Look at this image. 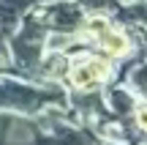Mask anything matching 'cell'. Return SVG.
Listing matches in <instances>:
<instances>
[{"label":"cell","instance_id":"cell-1","mask_svg":"<svg viewBox=\"0 0 147 145\" xmlns=\"http://www.w3.org/2000/svg\"><path fill=\"white\" fill-rule=\"evenodd\" d=\"M41 33H44V25L41 22H27L25 30L14 38V55L22 66H36L38 58H41Z\"/></svg>","mask_w":147,"mask_h":145},{"label":"cell","instance_id":"cell-2","mask_svg":"<svg viewBox=\"0 0 147 145\" xmlns=\"http://www.w3.org/2000/svg\"><path fill=\"white\" fill-rule=\"evenodd\" d=\"M52 96L38 93L33 88L16 85V82H5L0 88V107H16V110H36L41 101H49Z\"/></svg>","mask_w":147,"mask_h":145},{"label":"cell","instance_id":"cell-3","mask_svg":"<svg viewBox=\"0 0 147 145\" xmlns=\"http://www.w3.org/2000/svg\"><path fill=\"white\" fill-rule=\"evenodd\" d=\"M106 74H109L106 60L93 58V55L79 58L76 63L71 66V82H74L76 88H93V85H98V82H104Z\"/></svg>","mask_w":147,"mask_h":145},{"label":"cell","instance_id":"cell-4","mask_svg":"<svg viewBox=\"0 0 147 145\" xmlns=\"http://www.w3.org/2000/svg\"><path fill=\"white\" fill-rule=\"evenodd\" d=\"M49 25L57 27L60 33H71L82 25V11L76 5H68V3H57L52 11H49Z\"/></svg>","mask_w":147,"mask_h":145},{"label":"cell","instance_id":"cell-5","mask_svg":"<svg viewBox=\"0 0 147 145\" xmlns=\"http://www.w3.org/2000/svg\"><path fill=\"white\" fill-rule=\"evenodd\" d=\"M98 38H101V47H106V52H109V55H123V52L128 49V38L123 36V33L104 30Z\"/></svg>","mask_w":147,"mask_h":145},{"label":"cell","instance_id":"cell-6","mask_svg":"<svg viewBox=\"0 0 147 145\" xmlns=\"http://www.w3.org/2000/svg\"><path fill=\"white\" fill-rule=\"evenodd\" d=\"M112 101H115V110H117V112L131 110V96H128L125 91H115V93H112Z\"/></svg>","mask_w":147,"mask_h":145},{"label":"cell","instance_id":"cell-7","mask_svg":"<svg viewBox=\"0 0 147 145\" xmlns=\"http://www.w3.org/2000/svg\"><path fill=\"white\" fill-rule=\"evenodd\" d=\"M134 85H136L139 91L147 96V63H144V66H139V69L134 71Z\"/></svg>","mask_w":147,"mask_h":145},{"label":"cell","instance_id":"cell-8","mask_svg":"<svg viewBox=\"0 0 147 145\" xmlns=\"http://www.w3.org/2000/svg\"><path fill=\"white\" fill-rule=\"evenodd\" d=\"M87 30H90V33H95V36H101L104 30H109V22L95 16V19H90V22H87Z\"/></svg>","mask_w":147,"mask_h":145},{"label":"cell","instance_id":"cell-9","mask_svg":"<svg viewBox=\"0 0 147 145\" xmlns=\"http://www.w3.org/2000/svg\"><path fill=\"white\" fill-rule=\"evenodd\" d=\"M63 71V60H57V58H52L47 63V74H60Z\"/></svg>","mask_w":147,"mask_h":145},{"label":"cell","instance_id":"cell-10","mask_svg":"<svg viewBox=\"0 0 147 145\" xmlns=\"http://www.w3.org/2000/svg\"><path fill=\"white\" fill-rule=\"evenodd\" d=\"M136 118H139V126H142V129H147V107H142L136 112Z\"/></svg>","mask_w":147,"mask_h":145}]
</instances>
